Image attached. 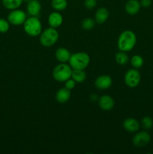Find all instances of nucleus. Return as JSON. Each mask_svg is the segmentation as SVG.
<instances>
[{
	"instance_id": "1",
	"label": "nucleus",
	"mask_w": 153,
	"mask_h": 154,
	"mask_svg": "<svg viewBox=\"0 0 153 154\" xmlns=\"http://www.w3.org/2000/svg\"><path fill=\"white\" fill-rule=\"evenodd\" d=\"M136 44V36L134 32L125 30L120 34L117 42V46L119 51L128 52L131 51Z\"/></svg>"
},
{
	"instance_id": "2",
	"label": "nucleus",
	"mask_w": 153,
	"mask_h": 154,
	"mask_svg": "<svg viewBox=\"0 0 153 154\" xmlns=\"http://www.w3.org/2000/svg\"><path fill=\"white\" fill-rule=\"evenodd\" d=\"M68 63L72 69L84 70L89 65L90 57L85 52L75 53L70 55Z\"/></svg>"
},
{
	"instance_id": "3",
	"label": "nucleus",
	"mask_w": 153,
	"mask_h": 154,
	"mask_svg": "<svg viewBox=\"0 0 153 154\" xmlns=\"http://www.w3.org/2000/svg\"><path fill=\"white\" fill-rule=\"evenodd\" d=\"M23 29L27 35L32 37L40 35L42 32V24L38 17H29L23 23Z\"/></svg>"
},
{
	"instance_id": "4",
	"label": "nucleus",
	"mask_w": 153,
	"mask_h": 154,
	"mask_svg": "<svg viewBox=\"0 0 153 154\" xmlns=\"http://www.w3.org/2000/svg\"><path fill=\"white\" fill-rule=\"evenodd\" d=\"M58 37L59 35L56 29L50 27L40 34V43L45 48H50L56 43Z\"/></svg>"
},
{
	"instance_id": "5",
	"label": "nucleus",
	"mask_w": 153,
	"mask_h": 154,
	"mask_svg": "<svg viewBox=\"0 0 153 154\" xmlns=\"http://www.w3.org/2000/svg\"><path fill=\"white\" fill-rule=\"evenodd\" d=\"M72 69L70 65L61 63L52 70V77L58 82H64L71 78Z\"/></svg>"
},
{
	"instance_id": "6",
	"label": "nucleus",
	"mask_w": 153,
	"mask_h": 154,
	"mask_svg": "<svg viewBox=\"0 0 153 154\" xmlns=\"http://www.w3.org/2000/svg\"><path fill=\"white\" fill-rule=\"evenodd\" d=\"M141 80L140 73L136 69H130L126 72L124 81L126 85L130 88H134L139 85Z\"/></svg>"
},
{
	"instance_id": "7",
	"label": "nucleus",
	"mask_w": 153,
	"mask_h": 154,
	"mask_svg": "<svg viewBox=\"0 0 153 154\" xmlns=\"http://www.w3.org/2000/svg\"><path fill=\"white\" fill-rule=\"evenodd\" d=\"M26 18V14L23 11L19 10L18 8L11 10L8 15V21L9 23L14 26L23 25Z\"/></svg>"
},
{
	"instance_id": "8",
	"label": "nucleus",
	"mask_w": 153,
	"mask_h": 154,
	"mask_svg": "<svg viewBox=\"0 0 153 154\" xmlns=\"http://www.w3.org/2000/svg\"><path fill=\"white\" fill-rule=\"evenodd\" d=\"M150 140H151V136L146 131H142V132H137L133 137L132 142L135 147L137 148H141L147 145L149 143Z\"/></svg>"
},
{
	"instance_id": "9",
	"label": "nucleus",
	"mask_w": 153,
	"mask_h": 154,
	"mask_svg": "<svg viewBox=\"0 0 153 154\" xmlns=\"http://www.w3.org/2000/svg\"><path fill=\"white\" fill-rule=\"evenodd\" d=\"M112 80L110 75H100V76L98 77L94 81V86L98 90H107L112 86Z\"/></svg>"
},
{
	"instance_id": "10",
	"label": "nucleus",
	"mask_w": 153,
	"mask_h": 154,
	"mask_svg": "<svg viewBox=\"0 0 153 154\" xmlns=\"http://www.w3.org/2000/svg\"><path fill=\"white\" fill-rule=\"evenodd\" d=\"M26 11L28 15L32 17H38L41 11V5L38 0H32L27 2Z\"/></svg>"
},
{
	"instance_id": "11",
	"label": "nucleus",
	"mask_w": 153,
	"mask_h": 154,
	"mask_svg": "<svg viewBox=\"0 0 153 154\" xmlns=\"http://www.w3.org/2000/svg\"><path fill=\"white\" fill-rule=\"evenodd\" d=\"M99 107L104 111H110L115 105V102L112 97L108 95H104L98 99Z\"/></svg>"
},
{
	"instance_id": "12",
	"label": "nucleus",
	"mask_w": 153,
	"mask_h": 154,
	"mask_svg": "<svg viewBox=\"0 0 153 154\" xmlns=\"http://www.w3.org/2000/svg\"><path fill=\"white\" fill-rule=\"evenodd\" d=\"M140 124L139 122L133 117L127 118L123 122V128L127 132H130V133L137 132L140 129Z\"/></svg>"
},
{
	"instance_id": "13",
	"label": "nucleus",
	"mask_w": 153,
	"mask_h": 154,
	"mask_svg": "<svg viewBox=\"0 0 153 154\" xmlns=\"http://www.w3.org/2000/svg\"><path fill=\"white\" fill-rule=\"evenodd\" d=\"M63 23V17L59 11H53L49 15L48 17V23L50 27L52 28H58Z\"/></svg>"
},
{
	"instance_id": "14",
	"label": "nucleus",
	"mask_w": 153,
	"mask_h": 154,
	"mask_svg": "<svg viewBox=\"0 0 153 154\" xmlns=\"http://www.w3.org/2000/svg\"><path fill=\"white\" fill-rule=\"evenodd\" d=\"M141 8L140 2L138 0H128L125 3V11L130 15H134L140 11Z\"/></svg>"
},
{
	"instance_id": "15",
	"label": "nucleus",
	"mask_w": 153,
	"mask_h": 154,
	"mask_svg": "<svg viewBox=\"0 0 153 154\" xmlns=\"http://www.w3.org/2000/svg\"><path fill=\"white\" fill-rule=\"evenodd\" d=\"M109 11L104 7L99 8L97 10L95 13V16H94V20L98 24H103L109 18Z\"/></svg>"
},
{
	"instance_id": "16",
	"label": "nucleus",
	"mask_w": 153,
	"mask_h": 154,
	"mask_svg": "<svg viewBox=\"0 0 153 154\" xmlns=\"http://www.w3.org/2000/svg\"><path fill=\"white\" fill-rule=\"evenodd\" d=\"M70 90L66 87L58 90L56 93V99L59 103H65L70 98Z\"/></svg>"
},
{
	"instance_id": "17",
	"label": "nucleus",
	"mask_w": 153,
	"mask_h": 154,
	"mask_svg": "<svg viewBox=\"0 0 153 154\" xmlns=\"http://www.w3.org/2000/svg\"><path fill=\"white\" fill-rule=\"evenodd\" d=\"M70 53L68 49L64 48H59L56 51L55 57L56 60L60 63H66L69 61L70 57Z\"/></svg>"
},
{
	"instance_id": "18",
	"label": "nucleus",
	"mask_w": 153,
	"mask_h": 154,
	"mask_svg": "<svg viewBox=\"0 0 153 154\" xmlns=\"http://www.w3.org/2000/svg\"><path fill=\"white\" fill-rule=\"evenodd\" d=\"M71 78L76 81V83H82L86 78V74L83 70L80 69H73L72 70Z\"/></svg>"
},
{
	"instance_id": "19",
	"label": "nucleus",
	"mask_w": 153,
	"mask_h": 154,
	"mask_svg": "<svg viewBox=\"0 0 153 154\" xmlns=\"http://www.w3.org/2000/svg\"><path fill=\"white\" fill-rule=\"evenodd\" d=\"M22 2V0H2V5L8 10H14L20 7Z\"/></svg>"
},
{
	"instance_id": "20",
	"label": "nucleus",
	"mask_w": 153,
	"mask_h": 154,
	"mask_svg": "<svg viewBox=\"0 0 153 154\" xmlns=\"http://www.w3.org/2000/svg\"><path fill=\"white\" fill-rule=\"evenodd\" d=\"M115 60L117 64L120 66H124L129 62V57L125 52L120 51L119 52L116 54Z\"/></svg>"
},
{
	"instance_id": "21",
	"label": "nucleus",
	"mask_w": 153,
	"mask_h": 154,
	"mask_svg": "<svg viewBox=\"0 0 153 154\" xmlns=\"http://www.w3.org/2000/svg\"><path fill=\"white\" fill-rule=\"evenodd\" d=\"M51 6L56 11H62L66 9L68 6L67 0H52Z\"/></svg>"
},
{
	"instance_id": "22",
	"label": "nucleus",
	"mask_w": 153,
	"mask_h": 154,
	"mask_svg": "<svg viewBox=\"0 0 153 154\" xmlns=\"http://www.w3.org/2000/svg\"><path fill=\"white\" fill-rule=\"evenodd\" d=\"M144 60L141 56L134 55L130 59V64L134 69H140L143 66Z\"/></svg>"
},
{
	"instance_id": "23",
	"label": "nucleus",
	"mask_w": 153,
	"mask_h": 154,
	"mask_svg": "<svg viewBox=\"0 0 153 154\" xmlns=\"http://www.w3.org/2000/svg\"><path fill=\"white\" fill-rule=\"evenodd\" d=\"M94 25H95V20L92 18L87 17L82 21V27L85 30L92 29Z\"/></svg>"
},
{
	"instance_id": "24",
	"label": "nucleus",
	"mask_w": 153,
	"mask_h": 154,
	"mask_svg": "<svg viewBox=\"0 0 153 154\" xmlns=\"http://www.w3.org/2000/svg\"><path fill=\"white\" fill-rule=\"evenodd\" d=\"M141 125L143 127V129H147V130L152 129L153 126L152 119L150 117H148V116L142 117V119L141 120Z\"/></svg>"
},
{
	"instance_id": "25",
	"label": "nucleus",
	"mask_w": 153,
	"mask_h": 154,
	"mask_svg": "<svg viewBox=\"0 0 153 154\" xmlns=\"http://www.w3.org/2000/svg\"><path fill=\"white\" fill-rule=\"evenodd\" d=\"M10 28V23L6 20L0 18V33L7 32Z\"/></svg>"
},
{
	"instance_id": "26",
	"label": "nucleus",
	"mask_w": 153,
	"mask_h": 154,
	"mask_svg": "<svg viewBox=\"0 0 153 154\" xmlns=\"http://www.w3.org/2000/svg\"><path fill=\"white\" fill-rule=\"evenodd\" d=\"M97 5V0H85L84 6L88 10H92Z\"/></svg>"
},
{
	"instance_id": "27",
	"label": "nucleus",
	"mask_w": 153,
	"mask_h": 154,
	"mask_svg": "<svg viewBox=\"0 0 153 154\" xmlns=\"http://www.w3.org/2000/svg\"><path fill=\"white\" fill-rule=\"evenodd\" d=\"M75 86H76V81L74 79H72V78H69L67 81H64V87H66L68 90H73L75 87Z\"/></svg>"
},
{
	"instance_id": "28",
	"label": "nucleus",
	"mask_w": 153,
	"mask_h": 154,
	"mask_svg": "<svg viewBox=\"0 0 153 154\" xmlns=\"http://www.w3.org/2000/svg\"><path fill=\"white\" fill-rule=\"evenodd\" d=\"M140 2L141 6L144 8H148L152 5V0H140Z\"/></svg>"
},
{
	"instance_id": "29",
	"label": "nucleus",
	"mask_w": 153,
	"mask_h": 154,
	"mask_svg": "<svg viewBox=\"0 0 153 154\" xmlns=\"http://www.w3.org/2000/svg\"><path fill=\"white\" fill-rule=\"evenodd\" d=\"M23 2H28L32 1V0H22Z\"/></svg>"
}]
</instances>
